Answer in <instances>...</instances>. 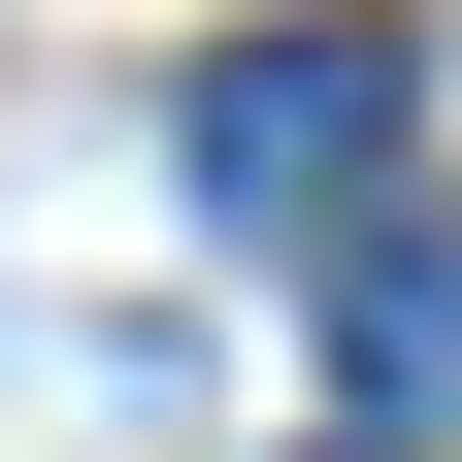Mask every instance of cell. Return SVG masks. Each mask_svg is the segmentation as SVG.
<instances>
[{
	"label": "cell",
	"mask_w": 462,
	"mask_h": 462,
	"mask_svg": "<svg viewBox=\"0 0 462 462\" xmlns=\"http://www.w3.org/2000/svg\"><path fill=\"white\" fill-rule=\"evenodd\" d=\"M364 430H462V264H364Z\"/></svg>",
	"instance_id": "obj_2"
},
{
	"label": "cell",
	"mask_w": 462,
	"mask_h": 462,
	"mask_svg": "<svg viewBox=\"0 0 462 462\" xmlns=\"http://www.w3.org/2000/svg\"><path fill=\"white\" fill-rule=\"evenodd\" d=\"M165 133H199V199H231V231H364V199H396V133H430V33L298 0V33H231Z\"/></svg>",
	"instance_id": "obj_1"
}]
</instances>
